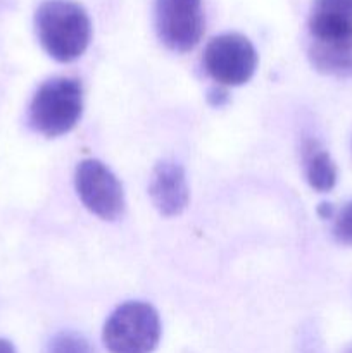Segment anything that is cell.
<instances>
[{
    "instance_id": "1",
    "label": "cell",
    "mask_w": 352,
    "mask_h": 353,
    "mask_svg": "<svg viewBox=\"0 0 352 353\" xmlns=\"http://www.w3.org/2000/svg\"><path fill=\"white\" fill-rule=\"evenodd\" d=\"M35 28L43 50L59 62L83 55L92 38V23L72 0H45L35 14Z\"/></svg>"
},
{
    "instance_id": "2",
    "label": "cell",
    "mask_w": 352,
    "mask_h": 353,
    "mask_svg": "<svg viewBox=\"0 0 352 353\" xmlns=\"http://www.w3.org/2000/svg\"><path fill=\"white\" fill-rule=\"evenodd\" d=\"M83 112V90L78 79L52 78L45 81L30 103L28 121L37 133L57 138L78 124Z\"/></svg>"
},
{
    "instance_id": "3",
    "label": "cell",
    "mask_w": 352,
    "mask_h": 353,
    "mask_svg": "<svg viewBox=\"0 0 352 353\" xmlns=\"http://www.w3.org/2000/svg\"><path fill=\"white\" fill-rule=\"evenodd\" d=\"M102 340L110 353H152L161 340L157 310L144 302L123 303L107 319Z\"/></svg>"
},
{
    "instance_id": "4",
    "label": "cell",
    "mask_w": 352,
    "mask_h": 353,
    "mask_svg": "<svg viewBox=\"0 0 352 353\" xmlns=\"http://www.w3.org/2000/svg\"><path fill=\"white\" fill-rule=\"evenodd\" d=\"M202 62L214 81L224 86H240L254 76L257 52L244 34L224 33L207 43Z\"/></svg>"
},
{
    "instance_id": "5",
    "label": "cell",
    "mask_w": 352,
    "mask_h": 353,
    "mask_svg": "<svg viewBox=\"0 0 352 353\" xmlns=\"http://www.w3.org/2000/svg\"><path fill=\"white\" fill-rule=\"evenodd\" d=\"M202 0H155V31L169 50L190 52L204 34Z\"/></svg>"
},
{
    "instance_id": "6",
    "label": "cell",
    "mask_w": 352,
    "mask_h": 353,
    "mask_svg": "<svg viewBox=\"0 0 352 353\" xmlns=\"http://www.w3.org/2000/svg\"><path fill=\"white\" fill-rule=\"evenodd\" d=\"M76 192L83 205L104 221H114L123 214L124 192L119 179L95 159L79 162L75 174Z\"/></svg>"
},
{
    "instance_id": "7",
    "label": "cell",
    "mask_w": 352,
    "mask_h": 353,
    "mask_svg": "<svg viewBox=\"0 0 352 353\" xmlns=\"http://www.w3.org/2000/svg\"><path fill=\"white\" fill-rule=\"evenodd\" d=\"M148 195L155 209L166 217L182 214L188 205L190 192L185 171L173 161H161L152 171Z\"/></svg>"
},
{
    "instance_id": "8",
    "label": "cell",
    "mask_w": 352,
    "mask_h": 353,
    "mask_svg": "<svg viewBox=\"0 0 352 353\" xmlns=\"http://www.w3.org/2000/svg\"><path fill=\"white\" fill-rule=\"evenodd\" d=\"M307 55L316 71L337 78H351L352 33L340 34V37L311 38Z\"/></svg>"
},
{
    "instance_id": "9",
    "label": "cell",
    "mask_w": 352,
    "mask_h": 353,
    "mask_svg": "<svg viewBox=\"0 0 352 353\" xmlns=\"http://www.w3.org/2000/svg\"><path fill=\"white\" fill-rule=\"evenodd\" d=\"M306 178L317 192H330L337 183V165L330 154L317 148L314 141L306 147Z\"/></svg>"
},
{
    "instance_id": "10",
    "label": "cell",
    "mask_w": 352,
    "mask_h": 353,
    "mask_svg": "<svg viewBox=\"0 0 352 353\" xmlns=\"http://www.w3.org/2000/svg\"><path fill=\"white\" fill-rule=\"evenodd\" d=\"M311 17L352 23V0H314Z\"/></svg>"
},
{
    "instance_id": "11",
    "label": "cell",
    "mask_w": 352,
    "mask_h": 353,
    "mask_svg": "<svg viewBox=\"0 0 352 353\" xmlns=\"http://www.w3.org/2000/svg\"><path fill=\"white\" fill-rule=\"evenodd\" d=\"M47 353H93L92 345L78 333H59L48 341Z\"/></svg>"
},
{
    "instance_id": "12",
    "label": "cell",
    "mask_w": 352,
    "mask_h": 353,
    "mask_svg": "<svg viewBox=\"0 0 352 353\" xmlns=\"http://www.w3.org/2000/svg\"><path fill=\"white\" fill-rule=\"evenodd\" d=\"M333 236L338 243L352 247V202L338 212L333 224Z\"/></svg>"
},
{
    "instance_id": "13",
    "label": "cell",
    "mask_w": 352,
    "mask_h": 353,
    "mask_svg": "<svg viewBox=\"0 0 352 353\" xmlns=\"http://www.w3.org/2000/svg\"><path fill=\"white\" fill-rule=\"evenodd\" d=\"M0 353H16V348H14V345L9 340L0 338Z\"/></svg>"
},
{
    "instance_id": "14",
    "label": "cell",
    "mask_w": 352,
    "mask_h": 353,
    "mask_svg": "<svg viewBox=\"0 0 352 353\" xmlns=\"http://www.w3.org/2000/svg\"><path fill=\"white\" fill-rule=\"evenodd\" d=\"M331 212H333V207H331L330 203H321L320 209H317V214H320L321 217H324V219H328V217L331 216Z\"/></svg>"
},
{
    "instance_id": "15",
    "label": "cell",
    "mask_w": 352,
    "mask_h": 353,
    "mask_svg": "<svg viewBox=\"0 0 352 353\" xmlns=\"http://www.w3.org/2000/svg\"><path fill=\"white\" fill-rule=\"evenodd\" d=\"M345 353H352V347H351V348H349V350H347V352H345Z\"/></svg>"
}]
</instances>
